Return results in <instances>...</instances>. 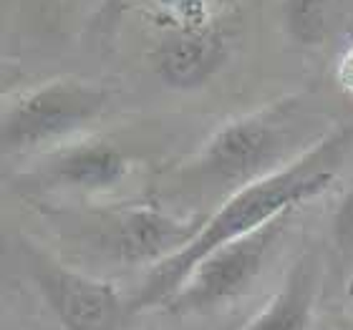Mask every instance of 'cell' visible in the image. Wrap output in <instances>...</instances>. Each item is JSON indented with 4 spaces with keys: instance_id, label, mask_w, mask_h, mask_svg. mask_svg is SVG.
Segmentation results:
<instances>
[{
    "instance_id": "1",
    "label": "cell",
    "mask_w": 353,
    "mask_h": 330,
    "mask_svg": "<svg viewBox=\"0 0 353 330\" xmlns=\"http://www.w3.org/2000/svg\"><path fill=\"white\" fill-rule=\"evenodd\" d=\"M331 132L303 96H283L220 126L172 169L162 207L179 214H210L230 194L295 164Z\"/></svg>"
},
{
    "instance_id": "2",
    "label": "cell",
    "mask_w": 353,
    "mask_h": 330,
    "mask_svg": "<svg viewBox=\"0 0 353 330\" xmlns=\"http://www.w3.org/2000/svg\"><path fill=\"white\" fill-rule=\"evenodd\" d=\"M351 154L353 126H336L295 164L230 194L207 214L197 237L182 252L167 257L164 262L149 270L137 298L126 305L129 316L157 305L162 308V302L176 293V287L187 280L194 265L210 252L265 227L268 222L278 220L280 214L293 212L295 207L305 205L308 199L321 197L339 176V169L348 162Z\"/></svg>"
},
{
    "instance_id": "3",
    "label": "cell",
    "mask_w": 353,
    "mask_h": 330,
    "mask_svg": "<svg viewBox=\"0 0 353 330\" xmlns=\"http://www.w3.org/2000/svg\"><path fill=\"white\" fill-rule=\"evenodd\" d=\"M111 96L83 79H56L6 103L0 121L3 154H28L86 132L109 109Z\"/></svg>"
},
{
    "instance_id": "4",
    "label": "cell",
    "mask_w": 353,
    "mask_h": 330,
    "mask_svg": "<svg viewBox=\"0 0 353 330\" xmlns=\"http://www.w3.org/2000/svg\"><path fill=\"white\" fill-rule=\"evenodd\" d=\"M293 212L280 214L265 227L202 257L187 280L176 287V293L162 302V308L176 318L207 316L245 298L268 267V260L278 247L280 237L285 235Z\"/></svg>"
},
{
    "instance_id": "5",
    "label": "cell",
    "mask_w": 353,
    "mask_h": 330,
    "mask_svg": "<svg viewBox=\"0 0 353 330\" xmlns=\"http://www.w3.org/2000/svg\"><path fill=\"white\" fill-rule=\"evenodd\" d=\"M207 214H179L162 205L119 207L96 217L88 232L101 255L119 265H159L197 237Z\"/></svg>"
},
{
    "instance_id": "6",
    "label": "cell",
    "mask_w": 353,
    "mask_h": 330,
    "mask_svg": "<svg viewBox=\"0 0 353 330\" xmlns=\"http://www.w3.org/2000/svg\"><path fill=\"white\" fill-rule=\"evenodd\" d=\"M28 257L30 280L66 330H119L129 308L119 298L111 282L48 257L41 249L30 247Z\"/></svg>"
},
{
    "instance_id": "7",
    "label": "cell",
    "mask_w": 353,
    "mask_h": 330,
    "mask_svg": "<svg viewBox=\"0 0 353 330\" xmlns=\"http://www.w3.org/2000/svg\"><path fill=\"white\" fill-rule=\"evenodd\" d=\"M132 159L124 149L106 139H83L61 149L36 172V184L46 189L103 194L129 176Z\"/></svg>"
},
{
    "instance_id": "8",
    "label": "cell",
    "mask_w": 353,
    "mask_h": 330,
    "mask_svg": "<svg viewBox=\"0 0 353 330\" xmlns=\"http://www.w3.org/2000/svg\"><path fill=\"white\" fill-rule=\"evenodd\" d=\"M228 59V43L214 25L184 30L174 28L152 51V66L164 86L194 91L205 86Z\"/></svg>"
},
{
    "instance_id": "9",
    "label": "cell",
    "mask_w": 353,
    "mask_h": 330,
    "mask_svg": "<svg viewBox=\"0 0 353 330\" xmlns=\"http://www.w3.org/2000/svg\"><path fill=\"white\" fill-rule=\"evenodd\" d=\"M321 260L305 252L290 265L283 285L245 330H310L321 298Z\"/></svg>"
},
{
    "instance_id": "10",
    "label": "cell",
    "mask_w": 353,
    "mask_h": 330,
    "mask_svg": "<svg viewBox=\"0 0 353 330\" xmlns=\"http://www.w3.org/2000/svg\"><path fill=\"white\" fill-rule=\"evenodd\" d=\"M336 0H280V21L285 36L298 45L313 48L328 36V18Z\"/></svg>"
},
{
    "instance_id": "11",
    "label": "cell",
    "mask_w": 353,
    "mask_h": 330,
    "mask_svg": "<svg viewBox=\"0 0 353 330\" xmlns=\"http://www.w3.org/2000/svg\"><path fill=\"white\" fill-rule=\"evenodd\" d=\"M164 13L174 23V28L194 30L210 28L214 18V3L220 6L225 0H157Z\"/></svg>"
},
{
    "instance_id": "12",
    "label": "cell",
    "mask_w": 353,
    "mask_h": 330,
    "mask_svg": "<svg viewBox=\"0 0 353 330\" xmlns=\"http://www.w3.org/2000/svg\"><path fill=\"white\" fill-rule=\"evenodd\" d=\"M333 245L343 257H353V187L343 192L331 220Z\"/></svg>"
},
{
    "instance_id": "13",
    "label": "cell",
    "mask_w": 353,
    "mask_h": 330,
    "mask_svg": "<svg viewBox=\"0 0 353 330\" xmlns=\"http://www.w3.org/2000/svg\"><path fill=\"white\" fill-rule=\"evenodd\" d=\"M336 81L346 94L353 96V43H348L341 53L339 63H336Z\"/></svg>"
},
{
    "instance_id": "14",
    "label": "cell",
    "mask_w": 353,
    "mask_h": 330,
    "mask_svg": "<svg viewBox=\"0 0 353 330\" xmlns=\"http://www.w3.org/2000/svg\"><path fill=\"white\" fill-rule=\"evenodd\" d=\"M346 295L353 300V275L348 278V282H346Z\"/></svg>"
},
{
    "instance_id": "15",
    "label": "cell",
    "mask_w": 353,
    "mask_h": 330,
    "mask_svg": "<svg viewBox=\"0 0 353 330\" xmlns=\"http://www.w3.org/2000/svg\"><path fill=\"white\" fill-rule=\"evenodd\" d=\"M346 330H353V320H351V325H348V328Z\"/></svg>"
}]
</instances>
